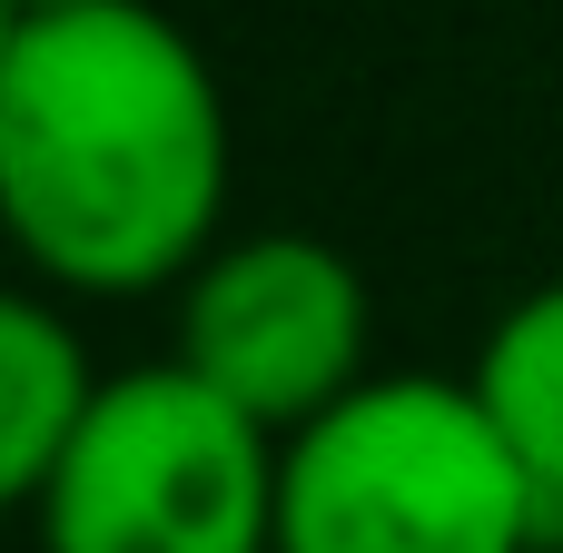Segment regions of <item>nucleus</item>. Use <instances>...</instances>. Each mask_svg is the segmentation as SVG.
<instances>
[{
    "mask_svg": "<svg viewBox=\"0 0 563 553\" xmlns=\"http://www.w3.org/2000/svg\"><path fill=\"white\" fill-rule=\"evenodd\" d=\"M238 129L208 49L158 0L10 10L0 218L49 297L188 287L228 237Z\"/></svg>",
    "mask_w": 563,
    "mask_h": 553,
    "instance_id": "1",
    "label": "nucleus"
},
{
    "mask_svg": "<svg viewBox=\"0 0 563 553\" xmlns=\"http://www.w3.org/2000/svg\"><path fill=\"white\" fill-rule=\"evenodd\" d=\"M544 505L465 376H366L277 455V553H544Z\"/></svg>",
    "mask_w": 563,
    "mask_h": 553,
    "instance_id": "2",
    "label": "nucleus"
},
{
    "mask_svg": "<svg viewBox=\"0 0 563 553\" xmlns=\"http://www.w3.org/2000/svg\"><path fill=\"white\" fill-rule=\"evenodd\" d=\"M277 455L178 356L119 366L30 495V534L40 553H277Z\"/></svg>",
    "mask_w": 563,
    "mask_h": 553,
    "instance_id": "3",
    "label": "nucleus"
},
{
    "mask_svg": "<svg viewBox=\"0 0 563 553\" xmlns=\"http://www.w3.org/2000/svg\"><path fill=\"white\" fill-rule=\"evenodd\" d=\"M208 396H228L277 445L336 416L376 366V297L336 237L307 228H228L218 257L178 287V346Z\"/></svg>",
    "mask_w": 563,
    "mask_h": 553,
    "instance_id": "4",
    "label": "nucleus"
},
{
    "mask_svg": "<svg viewBox=\"0 0 563 553\" xmlns=\"http://www.w3.org/2000/svg\"><path fill=\"white\" fill-rule=\"evenodd\" d=\"M99 386H109V366L89 356L79 307L49 287H10L0 297V495L20 515L59 475V455L79 445Z\"/></svg>",
    "mask_w": 563,
    "mask_h": 553,
    "instance_id": "5",
    "label": "nucleus"
},
{
    "mask_svg": "<svg viewBox=\"0 0 563 553\" xmlns=\"http://www.w3.org/2000/svg\"><path fill=\"white\" fill-rule=\"evenodd\" d=\"M465 386L485 396L495 435L515 445V465H525V485H534V505H544V534L563 544V277L525 287V297L485 327Z\"/></svg>",
    "mask_w": 563,
    "mask_h": 553,
    "instance_id": "6",
    "label": "nucleus"
},
{
    "mask_svg": "<svg viewBox=\"0 0 563 553\" xmlns=\"http://www.w3.org/2000/svg\"><path fill=\"white\" fill-rule=\"evenodd\" d=\"M10 10H69V0H10Z\"/></svg>",
    "mask_w": 563,
    "mask_h": 553,
    "instance_id": "7",
    "label": "nucleus"
}]
</instances>
